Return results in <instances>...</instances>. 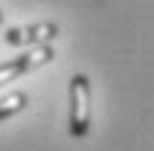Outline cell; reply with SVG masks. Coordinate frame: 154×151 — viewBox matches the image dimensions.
Listing matches in <instances>:
<instances>
[{"label": "cell", "instance_id": "obj_1", "mask_svg": "<svg viewBox=\"0 0 154 151\" xmlns=\"http://www.w3.org/2000/svg\"><path fill=\"white\" fill-rule=\"evenodd\" d=\"M70 137H85L90 128V82L87 76L70 79Z\"/></svg>", "mask_w": 154, "mask_h": 151}, {"label": "cell", "instance_id": "obj_2", "mask_svg": "<svg viewBox=\"0 0 154 151\" xmlns=\"http://www.w3.org/2000/svg\"><path fill=\"white\" fill-rule=\"evenodd\" d=\"M52 58H55V50H52L50 44L32 47L29 52L17 55V58H9L6 64H0V84H3V82H15V79L32 73L35 67H41V64H47V61H52Z\"/></svg>", "mask_w": 154, "mask_h": 151}, {"label": "cell", "instance_id": "obj_3", "mask_svg": "<svg viewBox=\"0 0 154 151\" xmlns=\"http://www.w3.org/2000/svg\"><path fill=\"white\" fill-rule=\"evenodd\" d=\"M58 35V23H50V20H44V23H32V26H15V29H9L3 38L6 44L12 47H44V44H50L52 38Z\"/></svg>", "mask_w": 154, "mask_h": 151}, {"label": "cell", "instance_id": "obj_4", "mask_svg": "<svg viewBox=\"0 0 154 151\" xmlns=\"http://www.w3.org/2000/svg\"><path fill=\"white\" fill-rule=\"evenodd\" d=\"M26 105H29V96H26V93H20V90L9 93L6 99H0V122H3V119H12L15 113H20Z\"/></svg>", "mask_w": 154, "mask_h": 151}, {"label": "cell", "instance_id": "obj_5", "mask_svg": "<svg viewBox=\"0 0 154 151\" xmlns=\"http://www.w3.org/2000/svg\"><path fill=\"white\" fill-rule=\"evenodd\" d=\"M0 23H3V12H0Z\"/></svg>", "mask_w": 154, "mask_h": 151}]
</instances>
